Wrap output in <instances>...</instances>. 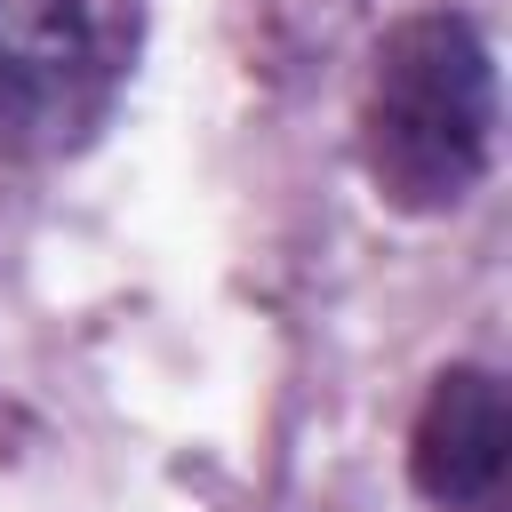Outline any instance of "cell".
Masks as SVG:
<instances>
[{"label": "cell", "mask_w": 512, "mask_h": 512, "mask_svg": "<svg viewBox=\"0 0 512 512\" xmlns=\"http://www.w3.org/2000/svg\"><path fill=\"white\" fill-rule=\"evenodd\" d=\"M104 112V48L88 0H0V144L64 152Z\"/></svg>", "instance_id": "2"}, {"label": "cell", "mask_w": 512, "mask_h": 512, "mask_svg": "<svg viewBox=\"0 0 512 512\" xmlns=\"http://www.w3.org/2000/svg\"><path fill=\"white\" fill-rule=\"evenodd\" d=\"M368 184L408 216H448L496 160V48L464 8L400 16L376 40L360 104Z\"/></svg>", "instance_id": "1"}, {"label": "cell", "mask_w": 512, "mask_h": 512, "mask_svg": "<svg viewBox=\"0 0 512 512\" xmlns=\"http://www.w3.org/2000/svg\"><path fill=\"white\" fill-rule=\"evenodd\" d=\"M504 448H512V408H504L496 368H480V360L440 368L408 424L416 496H432L440 512H488L496 480H504Z\"/></svg>", "instance_id": "3"}]
</instances>
